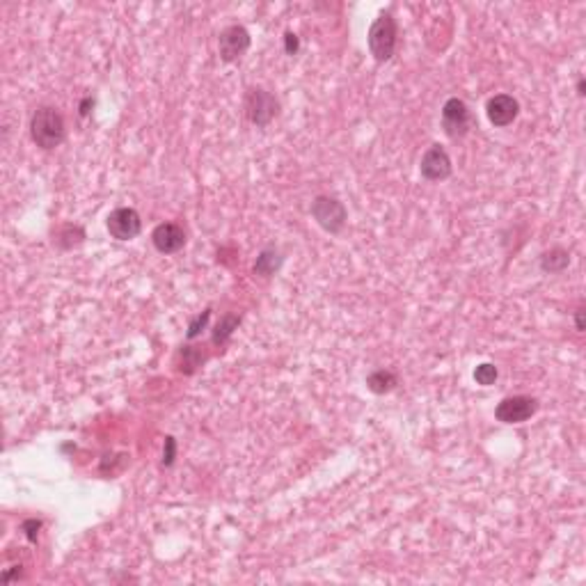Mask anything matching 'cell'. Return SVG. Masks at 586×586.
Segmentation results:
<instances>
[{
  "label": "cell",
  "mask_w": 586,
  "mask_h": 586,
  "mask_svg": "<svg viewBox=\"0 0 586 586\" xmlns=\"http://www.w3.org/2000/svg\"><path fill=\"white\" fill-rule=\"evenodd\" d=\"M497 375H499L497 366L490 364V362H483V364H479V366L474 369V380L479 382V385H483V387H488V385H492L494 380H497Z\"/></svg>",
  "instance_id": "17"
},
{
  "label": "cell",
  "mask_w": 586,
  "mask_h": 586,
  "mask_svg": "<svg viewBox=\"0 0 586 586\" xmlns=\"http://www.w3.org/2000/svg\"><path fill=\"white\" fill-rule=\"evenodd\" d=\"M568 263H571V254L563 247H552V250L540 256V268L545 273H561L568 268Z\"/></svg>",
  "instance_id": "14"
},
{
  "label": "cell",
  "mask_w": 586,
  "mask_h": 586,
  "mask_svg": "<svg viewBox=\"0 0 586 586\" xmlns=\"http://www.w3.org/2000/svg\"><path fill=\"white\" fill-rule=\"evenodd\" d=\"M485 113H488V119L494 126H509L516 122V117L520 113V104L518 99H513L511 94H497L488 101L485 106Z\"/></svg>",
  "instance_id": "11"
},
{
  "label": "cell",
  "mask_w": 586,
  "mask_h": 586,
  "mask_svg": "<svg viewBox=\"0 0 586 586\" xmlns=\"http://www.w3.org/2000/svg\"><path fill=\"white\" fill-rule=\"evenodd\" d=\"M208 318H211V309H206L204 314H199L195 320H192V323L188 325V339H195L201 330L206 328V323H208Z\"/></svg>",
  "instance_id": "18"
},
{
  "label": "cell",
  "mask_w": 586,
  "mask_h": 586,
  "mask_svg": "<svg viewBox=\"0 0 586 586\" xmlns=\"http://www.w3.org/2000/svg\"><path fill=\"white\" fill-rule=\"evenodd\" d=\"M108 232L117 241H133V238L142 232V220L140 213L131 206H119L106 220Z\"/></svg>",
  "instance_id": "6"
},
{
  "label": "cell",
  "mask_w": 586,
  "mask_h": 586,
  "mask_svg": "<svg viewBox=\"0 0 586 586\" xmlns=\"http://www.w3.org/2000/svg\"><path fill=\"white\" fill-rule=\"evenodd\" d=\"M177 364H179V371H183V373H195L197 369L201 364H204V360H206V355L199 351V348H195V346H183L181 351H179V355H177Z\"/></svg>",
  "instance_id": "13"
},
{
  "label": "cell",
  "mask_w": 586,
  "mask_h": 586,
  "mask_svg": "<svg viewBox=\"0 0 586 586\" xmlns=\"http://www.w3.org/2000/svg\"><path fill=\"white\" fill-rule=\"evenodd\" d=\"M174 458H177V440L174 437H165V449H163V465H172Z\"/></svg>",
  "instance_id": "19"
},
{
  "label": "cell",
  "mask_w": 586,
  "mask_h": 586,
  "mask_svg": "<svg viewBox=\"0 0 586 586\" xmlns=\"http://www.w3.org/2000/svg\"><path fill=\"white\" fill-rule=\"evenodd\" d=\"M42 522L39 520H25L23 522V529H25V536L30 540H37V531H39Z\"/></svg>",
  "instance_id": "21"
},
{
  "label": "cell",
  "mask_w": 586,
  "mask_h": 586,
  "mask_svg": "<svg viewBox=\"0 0 586 586\" xmlns=\"http://www.w3.org/2000/svg\"><path fill=\"white\" fill-rule=\"evenodd\" d=\"M30 135L37 146L42 149H55L64 142L67 135V126H64V117L51 106L39 108L30 119Z\"/></svg>",
  "instance_id": "1"
},
{
  "label": "cell",
  "mask_w": 586,
  "mask_h": 586,
  "mask_svg": "<svg viewBox=\"0 0 586 586\" xmlns=\"http://www.w3.org/2000/svg\"><path fill=\"white\" fill-rule=\"evenodd\" d=\"M284 49H287L289 55H296L298 49H300V42H298V35H293V32H287L284 35Z\"/></svg>",
  "instance_id": "20"
},
{
  "label": "cell",
  "mask_w": 586,
  "mask_h": 586,
  "mask_svg": "<svg viewBox=\"0 0 586 586\" xmlns=\"http://www.w3.org/2000/svg\"><path fill=\"white\" fill-rule=\"evenodd\" d=\"M399 385V378L394 375L392 371H385V369H378V371H373L369 378H366V387H369L373 394H387L392 392L394 387Z\"/></svg>",
  "instance_id": "15"
},
{
  "label": "cell",
  "mask_w": 586,
  "mask_h": 586,
  "mask_svg": "<svg viewBox=\"0 0 586 586\" xmlns=\"http://www.w3.org/2000/svg\"><path fill=\"white\" fill-rule=\"evenodd\" d=\"M278 99L263 87H250L245 94V115L254 126H268L278 115Z\"/></svg>",
  "instance_id": "3"
},
{
  "label": "cell",
  "mask_w": 586,
  "mask_h": 586,
  "mask_svg": "<svg viewBox=\"0 0 586 586\" xmlns=\"http://www.w3.org/2000/svg\"><path fill=\"white\" fill-rule=\"evenodd\" d=\"M577 94H580V96H584V78H582L580 82H577Z\"/></svg>",
  "instance_id": "23"
},
{
  "label": "cell",
  "mask_w": 586,
  "mask_h": 586,
  "mask_svg": "<svg viewBox=\"0 0 586 586\" xmlns=\"http://www.w3.org/2000/svg\"><path fill=\"white\" fill-rule=\"evenodd\" d=\"M575 323H577V330L582 332V330H584V309H577L575 311Z\"/></svg>",
  "instance_id": "22"
},
{
  "label": "cell",
  "mask_w": 586,
  "mask_h": 586,
  "mask_svg": "<svg viewBox=\"0 0 586 586\" xmlns=\"http://www.w3.org/2000/svg\"><path fill=\"white\" fill-rule=\"evenodd\" d=\"M419 172L426 181H444L451 177V158H449L444 146H428L426 154L421 156Z\"/></svg>",
  "instance_id": "9"
},
{
  "label": "cell",
  "mask_w": 586,
  "mask_h": 586,
  "mask_svg": "<svg viewBox=\"0 0 586 586\" xmlns=\"http://www.w3.org/2000/svg\"><path fill=\"white\" fill-rule=\"evenodd\" d=\"M397 21L389 12H382L369 27V51L375 58V62H387L394 51H397Z\"/></svg>",
  "instance_id": "2"
},
{
  "label": "cell",
  "mask_w": 586,
  "mask_h": 586,
  "mask_svg": "<svg viewBox=\"0 0 586 586\" xmlns=\"http://www.w3.org/2000/svg\"><path fill=\"white\" fill-rule=\"evenodd\" d=\"M250 49V32L243 25H227L218 37V51L225 62H234Z\"/></svg>",
  "instance_id": "8"
},
{
  "label": "cell",
  "mask_w": 586,
  "mask_h": 586,
  "mask_svg": "<svg viewBox=\"0 0 586 586\" xmlns=\"http://www.w3.org/2000/svg\"><path fill=\"white\" fill-rule=\"evenodd\" d=\"M442 126H444V133L449 137H463L467 131H470L472 126V115H470V108L463 99L451 96L444 101L442 106Z\"/></svg>",
  "instance_id": "7"
},
{
  "label": "cell",
  "mask_w": 586,
  "mask_h": 586,
  "mask_svg": "<svg viewBox=\"0 0 586 586\" xmlns=\"http://www.w3.org/2000/svg\"><path fill=\"white\" fill-rule=\"evenodd\" d=\"M151 243L161 254H174L186 245V232L174 223H161L151 232Z\"/></svg>",
  "instance_id": "10"
},
{
  "label": "cell",
  "mask_w": 586,
  "mask_h": 586,
  "mask_svg": "<svg viewBox=\"0 0 586 586\" xmlns=\"http://www.w3.org/2000/svg\"><path fill=\"white\" fill-rule=\"evenodd\" d=\"M282 266V254L275 250V247H266V250L256 256L254 261V275H261V278H270L280 270Z\"/></svg>",
  "instance_id": "12"
},
{
  "label": "cell",
  "mask_w": 586,
  "mask_h": 586,
  "mask_svg": "<svg viewBox=\"0 0 586 586\" xmlns=\"http://www.w3.org/2000/svg\"><path fill=\"white\" fill-rule=\"evenodd\" d=\"M311 216L316 218V223L325 229L330 234H339L346 225V206L335 197L328 195H318L314 201H311Z\"/></svg>",
  "instance_id": "4"
},
{
  "label": "cell",
  "mask_w": 586,
  "mask_h": 586,
  "mask_svg": "<svg viewBox=\"0 0 586 586\" xmlns=\"http://www.w3.org/2000/svg\"><path fill=\"white\" fill-rule=\"evenodd\" d=\"M238 323H241V316L238 314H225L223 318H220V323L216 325V332H213V344H220L223 346L229 337L234 335V330L238 328Z\"/></svg>",
  "instance_id": "16"
},
{
  "label": "cell",
  "mask_w": 586,
  "mask_h": 586,
  "mask_svg": "<svg viewBox=\"0 0 586 586\" xmlns=\"http://www.w3.org/2000/svg\"><path fill=\"white\" fill-rule=\"evenodd\" d=\"M536 410H538V401L534 397L518 394V397H506L504 401H499L497 410H494V417L501 424H522V421L534 417Z\"/></svg>",
  "instance_id": "5"
}]
</instances>
